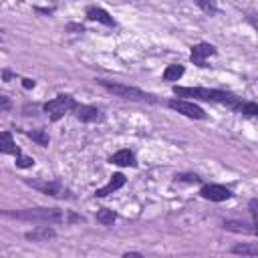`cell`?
<instances>
[{
	"label": "cell",
	"instance_id": "1",
	"mask_svg": "<svg viewBox=\"0 0 258 258\" xmlns=\"http://www.w3.org/2000/svg\"><path fill=\"white\" fill-rule=\"evenodd\" d=\"M173 93L177 97H194L200 101H212V103H224L232 109L238 107V103L242 101L240 97L226 93V91H218V89H206V87H173Z\"/></svg>",
	"mask_w": 258,
	"mask_h": 258
},
{
	"label": "cell",
	"instance_id": "2",
	"mask_svg": "<svg viewBox=\"0 0 258 258\" xmlns=\"http://www.w3.org/2000/svg\"><path fill=\"white\" fill-rule=\"evenodd\" d=\"M97 83L107 89L109 93H113L119 99H127V101H153L151 95H147L145 91L131 87V85H123V83H115V81H107V79H97Z\"/></svg>",
	"mask_w": 258,
	"mask_h": 258
},
{
	"label": "cell",
	"instance_id": "3",
	"mask_svg": "<svg viewBox=\"0 0 258 258\" xmlns=\"http://www.w3.org/2000/svg\"><path fill=\"white\" fill-rule=\"evenodd\" d=\"M20 220H28V222H40V224H58L64 220L62 212L58 208H32V210H24L18 214H12Z\"/></svg>",
	"mask_w": 258,
	"mask_h": 258
},
{
	"label": "cell",
	"instance_id": "4",
	"mask_svg": "<svg viewBox=\"0 0 258 258\" xmlns=\"http://www.w3.org/2000/svg\"><path fill=\"white\" fill-rule=\"evenodd\" d=\"M75 107H77V101L71 95H56L54 99H50L42 105V109L48 113V117L52 121H58L60 117H64V113L75 111Z\"/></svg>",
	"mask_w": 258,
	"mask_h": 258
},
{
	"label": "cell",
	"instance_id": "5",
	"mask_svg": "<svg viewBox=\"0 0 258 258\" xmlns=\"http://www.w3.org/2000/svg\"><path fill=\"white\" fill-rule=\"evenodd\" d=\"M167 105H169L173 111H177V113H181V115H185V117H189V119H206V111H204L200 105H196L194 101L171 99Z\"/></svg>",
	"mask_w": 258,
	"mask_h": 258
},
{
	"label": "cell",
	"instance_id": "6",
	"mask_svg": "<svg viewBox=\"0 0 258 258\" xmlns=\"http://www.w3.org/2000/svg\"><path fill=\"white\" fill-rule=\"evenodd\" d=\"M216 54H218V50H216L214 44H210V42H200V44L191 46L189 60H191L194 64H198V67H206V58L216 56Z\"/></svg>",
	"mask_w": 258,
	"mask_h": 258
},
{
	"label": "cell",
	"instance_id": "7",
	"mask_svg": "<svg viewBox=\"0 0 258 258\" xmlns=\"http://www.w3.org/2000/svg\"><path fill=\"white\" fill-rule=\"evenodd\" d=\"M200 196L204 200H210V202H224L228 198H232V191L226 187V185H220V183H208L200 189Z\"/></svg>",
	"mask_w": 258,
	"mask_h": 258
},
{
	"label": "cell",
	"instance_id": "8",
	"mask_svg": "<svg viewBox=\"0 0 258 258\" xmlns=\"http://www.w3.org/2000/svg\"><path fill=\"white\" fill-rule=\"evenodd\" d=\"M75 115H77V119L83 121V123H97V121L103 119L101 111H99L97 107H91V105H77V107H75Z\"/></svg>",
	"mask_w": 258,
	"mask_h": 258
},
{
	"label": "cell",
	"instance_id": "9",
	"mask_svg": "<svg viewBox=\"0 0 258 258\" xmlns=\"http://www.w3.org/2000/svg\"><path fill=\"white\" fill-rule=\"evenodd\" d=\"M125 181H127V179H125V175H123V173H113V175H111V179H109L103 187H99V189L95 191V196H97V198H107L109 194H113V191H117L119 187H123V185H125Z\"/></svg>",
	"mask_w": 258,
	"mask_h": 258
},
{
	"label": "cell",
	"instance_id": "10",
	"mask_svg": "<svg viewBox=\"0 0 258 258\" xmlns=\"http://www.w3.org/2000/svg\"><path fill=\"white\" fill-rule=\"evenodd\" d=\"M54 236H56V232L50 228V224H48V226H36V228H32L30 232L24 234V238L30 240V242H48V240H52Z\"/></svg>",
	"mask_w": 258,
	"mask_h": 258
},
{
	"label": "cell",
	"instance_id": "11",
	"mask_svg": "<svg viewBox=\"0 0 258 258\" xmlns=\"http://www.w3.org/2000/svg\"><path fill=\"white\" fill-rule=\"evenodd\" d=\"M109 163L119 165V167H135V165H137L135 153L129 151V149H119V151H115V153L109 157Z\"/></svg>",
	"mask_w": 258,
	"mask_h": 258
},
{
	"label": "cell",
	"instance_id": "12",
	"mask_svg": "<svg viewBox=\"0 0 258 258\" xmlns=\"http://www.w3.org/2000/svg\"><path fill=\"white\" fill-rule=\"evenodd\" d=\"M85 14H87L89 20H97V22H101V24H105V26H115L113 16H111L107 10L99 8V6H87Z\"/></svg>",
	"mask_w": 258,
	"mask_h": 258
},
{
	"label": "cell",
	"instance_id": "13",
	"mask_svg": "<svg viewBox=\"0 0 258 258\" xmlns=\"http://www.w3.org/2000/svg\"><path fill=\"white\" fill-rule=\"evenodd\" d=\"M32 187H36V189H40L42 194H46V196H56V198H62V196H67L64 194V189L60 187V183H54V181H28Z\"/></svg>",
	"mask_w": 258,
	"mask_h": 258
},
{
	"label": "cell",
	"instance_id": "14",
	"mask_svg": "<svg viewBox=\"0 0 258 258\" xmlns=\"http://www.w3.org/2000/svg\"><path fill=\"white\" fill-rule=\"evenodd\" d=\"M0 151L2 153H10V155H20V149L14 145L10 131H2V141H0Z\"/></svg>",
	"mask_w": 258,
	"mask_h": 258
},
{
	"label": "cell",
	"instance_id": "15",
	"mask_svg": "<svg viewBox=\"0 0 258 258\" xmlns=\"http://www.w3.org/2000/svg\"><path fill=\"white\" fill-rule=\"evenodd\" d=\"M234 254H242V256H258V242H242L236 244L232 248Z\"/></svg>",
	"mask_w": 258,
	"mask_h": 258
},
{
	"label": "cell",
	"instance_id": "16",
	"mask_svg": "<svg viewBox=\"0 0 258 258\" xmlns=\"http://www.w3.org/2000/svg\"><path fill=\"white\" fill-rule=\"evenodd\" d=\"M183 73H185V69L181 64H167L163 71V81H177L183 77Z\"/></svg>",
	"mask_w": 258,
	"mask_h": 258
},
{
	"label": "cell",
	"instance_id": "17",
	"mask_svg": "<svg viewBox=\"0 0 258 258\" xmlns=\"http://www.w3.org/2000/svg\"><path fill=\"white\" fill-rule=\"evenodd\" d=\"M115 220H117V216H115V212L109 210V208H101V210L97 212V222H101L103 226H111Z\"/></svg>",
	"mask_w": 258,
	"mask_h": 258
},
{
	"label": "cell",
	"instance_id": "18",
	"mask_svg": "<svg viewBox=\"0 0 258 258\" xmlns=\"http://www.w3.org/2000/svg\"><path fill=\"white\" fill-rule=\"evenodd\" d=\"M234 111H240V113L250 115V117H258V105L256 103H250V101H240Z\"/></svg>",
	"mask_w": 258,
	"mask_h": 258
},
{
	"label": "cell",
	"instance_id": "19",
	"mask_svg": "<svg viewBox=\"0 0 258 258\" xmlns=\"http://www.w3.org/2000/svg\"><path fill=\"white\" fill-rule=\"evenodd\" d=\"M206 14H210V16H214L216 12H218V4H216V0H194Z\"/></svg>",
	"mask_w": 258,
	"mask_h": 258
},
{
	"label": "cell",
	"instance_id": "20",
	"mask_svg": "<svg viewBox=\"0 0 258 258\" xmlns=\"http://www.w3.org/2000/svg\"><path fill=\"white\" fill-rule=\"evenodd\" d=\"M224 228L226 230H234V232H244V234L254 232V228H246L244 222H224Z\"/></svg>",
	"mask_w": 258,
	"mask_h": 258
},
{
	"label": "cell",
	"instance_id": "21",
	"mask_svg": "<svg viewBox=\"0 0 258 258\" xmlns=\"http://www.w3.org/2000/svg\"><path fill=\"white\" fill-rule=\"evenodd\" d=\"M34 165V159L30 157V155H16V167H22V169H26V167H32Z\"/></svg>",
	"mask_w": 258,
	"mask_h": 258
},
{
	"label": "cell",
	"instance_id": "22",
	"mask_svg": "<svg viewBox=\"0 0 258 258\" xmlns=\"http://www.w3.org/2000/svg\"><path fill=\"white\" fill-rule=\"evenodd\" d=\"M248 208H250V214L254 220V234H258V200H250Z\"/></svg>",
	"mask_w": 258,
	"mask_h": 258
},
{
	"label": "cell",
	"instance_id": "23",
	"mask_svg": "<svg viewBox=\"0 0 258 258\" xmlns=\"http://www.w3.org/2000/svg\"><path fill=\"white\" fill-rule=\"evenodd\" d=\"M28 137H32V139H34L36 143H40V145H46V143H48V135H46L42 129H38V131H30Z\"/></svg>",
	"mask_w": 258,
	"mask_h": 258
},
{
	"label": "cell",
	"instance_id": "24",
	"mask_svg": "<svg viewBox=\"0 0 258 258\" xmlns=\"http://www.w3.org/2000/svg\"><path fill=\"white\" fill-rule=\"evenodd\" d=\"M246 18H248V22H250V24H252V26L258 30V12H250Z\"/></svg>",
	"mask_w": 258,
	"mask_h": 258
},
{
	"label": "cell",
	"instance_id": "25",
	"mask_svg": "<svg viewBox=\"0 0 258 258\" xmlns=\"http://www.w3.org/2000/svg\"><path fill=\"white\" fill-rule=\"evenodd\" d=\"M34 85H36L34 79H22V87L24 89H34Z\"/></svg>",
	"mask_w": 258,
	"mask_h": 258
},
{
	"label": "cell",
	"instance_id": "26",
	"mask_svg": "<svg viewBox=\"0 0 258 258\" xmlns=\"http://www.w3.org/2000/svg\"><path fill=\"white\" fill-rule=\"evenodd\" d=\"M0 103H2V111H6V109L10 107V101H8L6 95H0Z\"/></svg>",
	"mask_w": 258,
	"mask_h": 258
},
{
	"label": "cell",
	"instance_id": "27",
	"mask_svg": "<svg viewBox=\"0 0 258 258\" xmlns=\"http://www.w3.org/2000/svg\"><path fill=\"white\" fill-rule=\"evenodd\" d=\"M123 256H125V258H129V256H141V252H125Z\"/></svg>",
	"mask_w": 258,
	"mask_h": 258
},
{
	"label": "cell",
	"instance_id": "28",
	"mask_svg": "<svg viewBox=\"0 0 258 258\" xmlns=\"http://www.w3.org/2000/svg\"><path fill=\"white\" fill-rule=\"evenodd\" d=\"M18 2H22V0H18Z\"/></svg>",
	"mask_w": 258,
	"mask_h": 258
}]
</instances>
